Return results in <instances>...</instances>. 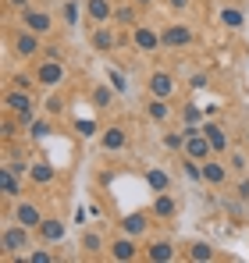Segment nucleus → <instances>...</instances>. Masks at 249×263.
I'll use <instances>...</instances> for the list:
<instances>
[{"instance_id": "f257e3e1", "label": "nucleus", "mask_w": 249, "mask_h": 263, "mask_svg": "<svg viewBox=\"0 0 249 263\" xmlns=\"http://www.w3.org/2000/svg\"><path fill=\"white\" fill-rule=\"evenodd\" d=\"M43 43H46L43 36L29 32L25 25H18L14 14H7V22H4V46H7V53H11L14 61H22V64L40 61L43 57Z\"/></svg>"}, {"instance_id": "f03ea898", "label": "nucleus", "mask_w": 249, "mask_h": 263, "mask_svg": "<svg viewBox=\"0 0 249 263\" xmlns=\"http://www.w3.org/2000/svg\"><path fill=\"white\" fill-rule=\"evenodd\" d=\"M14 18H18V25H25L29 32H36L43 40H61V32H64V25H61V18H57V7H50V4H43V0L25 4Z\"/></svg>"}, {"instance_id": "7ed1b4c3", "label": "nucleus", "mask_w": 249, "mask_h": 263, "mask_svg": "<svg viewBox=\"0 0 249 263\" xmlns=\"http://www.w3.org/2000/svg\"><path fill=\"white\" fill-rule=\"evenodd\" d=\"M0 110L18 114V121L29 128V125H32V121L43 114V100H36V92H25V89L4 86V92H0Z\"/></svg>"}, {"instance_id": "20e7f679", "label": "nucleus", "mask_w": 249, "mask_h": 263, "mask_svg": "<svg viewBox=\"0 0 249 263\" xmlns=\"http://www.w3.org/2000/svg\"><path fill=\"white\" fill-rule=\"evenodd\" d=\"M32 246H40L32 228H25V224H18V220H4V224H0V260L4 263L11 260V256L29 253Z\"/></svg>"}, {"instance_id": "39448f33", "label": "nucleus", "mask_w": 249, "mask_h": 263, "mask_svg": "<svg viewBox=\"0 0 249 263\" xmlns=\"http://www.w3.org/2000/svg\"><path fill=\"white\" fill-rule=\"evenodd\" d=\"M161 43H164L167 53H189L203 43V36L189 22H167V25H161Z\"/></svg>"}, {"instance_id": "423d86ee", "label": "nucleus", "mask_w": 249, "mask_h": 263, "mask_svg": "<svg viewBox=\"0 0 249 263\" xmlns=\"http://www.w3.org/2000/svg\"><path fill=\"white\" fill-rule=\"evenodd\" d=\"M107 242H111V235L100 228V224H85L79 228V242H75V249H79V260H107Z\"/></svg>"}, {"instance_id": "0eeeda50", "label": "nucleus", "mask_w": 249, "mask_h": 263, "mask_svg": "<svg viewBox=\"0 0 249 263\" xmlns=\"http://www.w3.org/2000/svg\"><path fill=\"white\" fill-rule=\"evenodd\" d=\"M32 68V75H36V82L40 89H68V61H50V57H40V61H32L29 64Z\"/></svg>"}, {"instance_id": "6e6552de", "label": "nucleus", "mask_w": 249, "mask_h": 263, "mask_svg": "<svg viewBox=\"0 0 249 263\" xmlns=\"http://www.w3.org/2000/svg\"><path fill=\"white\" fill-rule=\"evenodd\" d=\"M107 260H114V263L143 260V238H135V235L121 231V228H114V231H111V242H107Z\"/></svg>"}, {"instance_id": "1a4fd4ad", "label": "nucleus", "mask_w": 249, "mask_h": 263, "mask_svg": "<svg viewBox=\"0 0 249 263\" xmlns=\"http://www.w3.org/2000/svg\"><path fill=\"white\" fill-rule=\"evenodd\" d=\"M143 260L146 263H174V260H182V246L171 235H150V238H143Z\"/></svg>"}, {"instance_id": "9d476101", "label": "nucleus", "mask_w": 249, "mask_h": 263, "mask_svg": "<svg viewBox=\"0 0 249 263\" xmlns=\"http://www.w3.org/2000/svg\"><path fill=\"white\" fill-rule=\"evenodd\" d=\"M128 32H132V50H135V53H143V57H157V53H164L161 29H157L153 22H139V25L128 29Z\"/></svg>"}, {"instance_id": "9b49d317", "label": "nucleus", "mask_w": 249, "mask_h": 263, "mask_svg": "<svg viewBox=\"0 0 249 263\" xmlns=\"http://www.w3.org/2000/svg\"><path fill=\"white\" fill-rule=\"evenodd\" d=\"M46 214H50V210H46V203H43L40 196L25 192V196L14 203V214H11V220H18V224H25V228H32V231H36Z\"/></svg>"}, {"instance_id": "f8f14e48", "label": "nucleus", "mask_w": 249, "mask_h": 263, "mask_svg": "<svg viewBox=\"0 0 249 263\" xmlns=\"http://www.w3.org/2000/svg\"><path fill=\"white\" fill-rule=\"evenodd\" d=\"M146 92H150V96H164V100H178L182 79H178L171 68H153V71L146 75Z\"/></svg>"}, {"instance_id": "ddd939ff", "label": "nucleus", "mask_w": 249, "mask_h": 263, "mask_svg": "<svg viewBox=\"0 0 249 263\" xmlns=\"http://www.w3.org/2000/svg\"><path fill=\"white\" fill-rule=\"evenodd\" d=\"M143 118H146L150 125H157V128H167V125L178 118V110H174V100H164V96H150V92H146V100H143Z\"/></svg>"}, {"instance_id": "4468645a", "label": "nucleus", "mask_w": 249, "mask_h": 263, "mask_svg": "<svg viewBox=\"0 0 249 263\" xmlns=\"http://www.w3.org/2000/svg\"><path fill=\"white\" fill-rule=\"evenodd\" d=\"M150 214L157 217V224H174L178 214H182V199H178V192H174V189H167V192H153Z\"/></svg>"}, {"instance_id": "2eb2a0df", "label": "nucleus", "mask_w": 249, "mask_h": 263, "mask_svg": "<svg viewBox=\"0 0 249 263\" xmlns=\"http://www.w3.org/2000/svg\"><path fill=\"white\" fill-rule=\"evenodd\" d=\"M57 178H61L57 164H54V160H46V157H36V160H32V167H29V189H32V192H46V189H54V185H57Z\"/></svg>"}, {"instance_id": "dca6fc26", "label": "nucleus", "mask_w": 249, "mask_h": 263, "mask_svg": "<svg viewBox=\"0 0 249 263\" xmlns=\"http://www.w3.org/2000/svg\"><path fill=\"white\" fill-rule=\"evenodd\" d=\"M203 135L210 139V146H214V153H217V157H224V153L235 146V132H232L228 121H221V118L203 121Z\"/></svg>"}, {"instance_id": "f3484780", "label": "nucleus", "mask_w": 249, "mask_h": 263, "mask_svg": "<svg viewBox=\"0 0 249 263\" xmlns=\"http://www.w3.org/2000/svg\"><path fill=\"white\" fill-rule=\"evenodd\" d=\"M232 167H228V160L224 157H210L203 160V185L207 189H217V192H224L228 185H232Z\"/></svg>"}, {"instance_id": "a211bd4d", "label": "nucleus", "mask_w": 249, "mask_h": 263, "mask_svg": "<svg viewBox=\"0 0 249 263\" xmlns=\"http://www.w3.org/2000/svg\"><path fill=\"white\" fill-rule=\"evenodd\" d=\"M153 224H157V217H153L150 210H132V214H124V217L114 220V228H121V231L135 235V238H150Z\"/></svg>"}, {"instance_id": "6ab92c4d", "label": "nucleus", "mask_w": 249, "mask_h": 263, "mask_svg": "<svg viewBox=\"0 0 249 263\" xmlns=\"http://www.w3.org/2000/svg\"><path fill=\"white\" fill-rule=\"evenodd\" d=\"M64 235H68V220L61 217V214H46L43 224L36 228V242L40 246H61Z\"/></svg>"}, {"instance_id": "aec40b11", "label": "nucleus", "mask_w": 249, "mask_h": 263, "mask_svg": "<svg viewBox=\"0 0 249 263\" xmlns=\"http://www.w3.org/2000/svg\"><path fill=\"white\" fill-rule=\"evenodd\" d=\"M128 142H132V135H128V125H121V121H111L100 132V149L103 153H124Z\"/></svg>"}, {"instance_id": "412c9836", "label": "nucleus", "mask_w": 249, "mask_h": 263, "mask_svg": "<svg viewBox=\"0 0 249 263\" xmlns=\"http://www.w3.org/2000/svg\"><path fill=\"white\" fill-rule=\"evenodd\" d=\"M182 260L185 263H214V260H221V253L210 242H203V238H189V242H182Z\"/></svg>"}, {"instance_id": "4be33fe9", "label": "nucleus", "mask_w": 249, "mask_h": 263, "mask_svg": "<svg viewBox=\"0 0 249 263\" xmlns=\"http://www.w3.org/2000/svg\"><path fill=\"white\" fill-rule=\"evenodd\" d=\"M118 29H135L139 22H146V11L135 4V0H118L114 4V18H111Z\"/></svg>"}, {"instance_id": "5701e85b", "label": "nucleus", "mask_w": 249, "mask_h": 263, "mask_svg": "<svg viewBox=\"0 0 249 263\" xmlns=\"http://www.w3.org/2000/svg\"><path fill=\"white\" fill-rule=\"evenodd\" d=\"M25 185H29L25 178L14 175V171L0 160V199H22V196H25Z\"/></svg>"}, {"instance_id": "b1692460", "label": "nucleus", "mask_w": 249, "mask_h": 263, "mask_svg": "<svg viewBox=\"0 0 249 263\" xmlns=\"http://www.w3.org/2000/svg\"><path fill=\"white\" fill-rule=\"evenodd\" d=\"M68 110H72V100H68V89H46L43 92V114H50V118H68Z\"/></svg>"}, {"instance_id": "393cba45", "label": "nucleus", "mask_w": 249, "mask_h": 263, "mask_svg": "<svg viewBox=\"0 0 249 263\" xmlns=\"http://www.w3.org/2000/svg\"><path fill=\"white\" fill-rule=\"evenodd\" d=\"M217 25H221V29H228V32H242V29H246L242 4H235V0L221 4V11H217Z\"/></svg>"}, {"instance_id": "a878e982", "label": "nucleus", "mask_w": 249, "mask_h": 263, "mask_svg": "<svg viewBox=\"0 0 249 263\" xmlns=\"http://www.w3.org/2000/svg\"><path fill=\"white\" fill-rule=\"evenodd\" d=\"M114 4H118V0H85V29L107 25V22L114 18Z\"/></svg>"}, {"instance_id": "bb28decb", "label": "nucleus", "mask_w": 249, "mask_h": 263, "mask_svg": "<svg viewBox=\"0 0 249 263\" xmlns=\"http://www.w3.org/2000/svg\"><path fill=\"white\" fill-rule=\"evenodd\" d=\"M57 18L64 29H75L85 22V0H57Z\"/></svg>"}, {"instance_id": "cd10ccee", "label": "nucleus", "mask_w": 249, "mask_h": 263, "mask_svg": "<svg viewBox=\"0 0 249 263\" xmlns=\"http://www.w3.org/2000/svg\"><path fill=\"white\" fill-rule=\"evenodd\" d=\"M25 135H29L36 146H40V142H46L50 135H57V118H50V114H40V118H36V121L25 128Z\"/></svg>"}, {"instance_id": "c85d7f7f", "label": "nucleus", "mask_w": 249, "mask_h": 263, "mask_svg": "<svg viewBox=\"0 0 249 263\" xmlns=\"http://www.w3.org/2000/svg\"><path fill=\"white\" fill-rule=\"evenodd\" d=\"M224 160H228L232 175H249V146L246 142H235V146L224 153Z\"/></svg>"}, {"instance_id": "c756f323", "label": "nucleus", "mask_w": 249, "mask_h": 263, "mask_svg": "<svg viewBox=\"0 0 249 263\" xmlns=\"http://www.w3.org/2000/svg\"><path fill=\"white\" fill-rule=\"evenodd\" d=\"M89 100H93V107H96V110H107V107L118 100V89L111 86V82H96L93 92H89Z\"/></svg>"}, {"instance_id": "7c9ffc66", "label": "nucleus", "mask_w": 249, "mask_h": 263, "mask_svg": "<svg viewBox=\"0 0 249 263\" xmlns=\"http://www.w3.org/2000/svg\"><path fill=\"white\" fill-rule=\"evenodd\" d=\"M4 86H14V89H25V92H40V82L32 75V68H22V71H11L4 79Z\"/></svg>"}, {"instance_id": "2f4dec72", "label": "nucleus", "mask_w": 249, "mask_h": 263, "mask_svg": "<svg viewBox=\"0 0 249 263\" xmlns=\"http://www.w3.org/2000/svg\"><path fill=\"white\" fill-rule=\"evenodd\" d=\"M18 135H25V125L18 121V114H11V110H0V142H7V139H18Z\"/></svg>"}, {"instance_id": "473e14b6", "label": "nucleus", "mask_w": 249, "mask_h": 263, "mask_svg": "<svg viewBox=\"0 0 249 263\" xmlns=\"http://www.w3.org/2000/svg\"><path fill=\"white\" fill-rule=\"evenodd\" d=\"M161 146H164L167 153H178V157H182V149H185V128H174V125H167L164 135H161Z\"/></svg>"}, {"instance_id": "72a5a7b5", "label": "nucleus", "mask_w": 249, "mask_h": 263, "mask_svg": "<svg viewBox=\"0 0 249 263\" xmlns=\"http://www.w3.org/2000/svg\"><path fill=\"white\" fill-rule=\"evenodd\" d=\"M178 125L182 128H203V110L196 103H182L178 107Z\"/></svg>"}, {"instance_id": "f704fd0d", "label": "nucleus", "mask_w": 249, "mask_h": 263, "mask_svg": "<svg viewBox=\"0 0 249 263\" xmlns=\"http://www.w3.org/2000/svg\"><path fill=\"white\" fill-rule=\"evenodd\" d=\"M146 181H150L153 192H167L171 189V175H167L164 167H146Z\"/></svg>"}, {"instance_id": "c9c22d12", "label": "nucleus", "mask_w": 249, "mask_h": 263, "mask_svg": "<svg viewBox=\"0 0 249 263\" xmlns=\"http://www.w3.org/2000/svg\"><path fill=\"white\" fill-rule=\"evenodd\" d=\"M43 57H50V61H68V43H64V40H46V43H43Z\"/></svg>"}, {"instance_id": "e433bc0d", "label": "nucleus", "mask_w": 249, "mask_h": 263, "mask_svg": "<svg viewBox=\"0 0 249 263\" xmlns=\"http://www.w3.org/2000/svg\"><path fill=\"white\" fill-rule=\"evenodd\" d=\"M228 192H232L235 199L249 203V175H235V178H232V185H228Z\"/></svg>"}, {"instance_id": "4c0bfd02", "label": "nucleus", "mask_w": 249, "mask_h": 263, "mask_svg": "<svg viewBox=\"0 0 249 263\" xmlns=\"http://www.w3.org/2000/svg\"><path fill=\"white\" fill-rule=\"evenodd\" d=\"M107 82L118 89V92H128V82H124V68H107Z\"/></svg>"}, {"instance_id": "58836bf2", "label": "nucleus", "mask_w": 249, "mask_h": 263, "mask_svg": "<svg viewBox=\"0 0 249 263\" xmlns=\"http://www.w3.org/2000/svg\"><path fill=\"white\" fill-rule=\"evenodd\" d=\"M164 7L171 11V14H185V11L192 7V0H164Z\"/></svg>"}, {"instance_id": "ea45409f", "label": "nucleus", "mask_w": 249, "mask_h": 263, "mask_svg": "<svg viewBox=\"0 0 249 263\" xmlns=\"http://www.w3.org/2000/svg\"><path fill=\"white\" fill-rule=\"evenodd\" d=\"M25 4H36V0H4V11H7V14H18Z\"/></svg>"}, {"instance_id": "a19ab883", "label": "nucleus", "mask_w": 249, "mask_h": 263, "mask_svg": "<svg viewBox=\"0 0 249 263\" xmlns=\"http://www.w3.org/2000/svg\"><path fill=\"white\" fill-rule=\"evenodd\" d=\"M189 86H192V89H207V71H192Z\"/></svg>"}, {"instance_id": "79ce46f5", "label": "nucleus", "mask_w": 249, "mask_h": 263, "mask_svg": "<svg viewBox=\"0 0 249 263\" xmlns=\"http://www.w3.org/2000/svg\"><path fill=\"white\" fill-rule=\"evenodd\" d=\"M135 4H139V7H143V11H146V14H150V11H153V7H157V0H135Z\"/></svg>"}, {"instance_id": "37998d69", "label": "nucleus", "mask_w": 249, "mask_h": 263, "mask_svg": "<svg viewBox=\"0 0 249 263\" xmlns=\"http://www.w3.org/2000/svg\"><path fill=\"white\" fill-rule=\"evenodd\" d=\"M242 142H246V146H249V121H246V125H242Z\"/></svg>"}, {"instance_id": "c03bdc74", "label": "nucleus", "mask_w": 249, "mask_h": 263, "mask_svg": "<svg viewBox=\"0 0 249 263\" xmlns=\"http://www.w3.org/2000/svg\"><path fill=\"white\" fill-rule=\"evenodd\" d=\"M235 4H242V0H235Z\"/></svg>"}]
</instances>
